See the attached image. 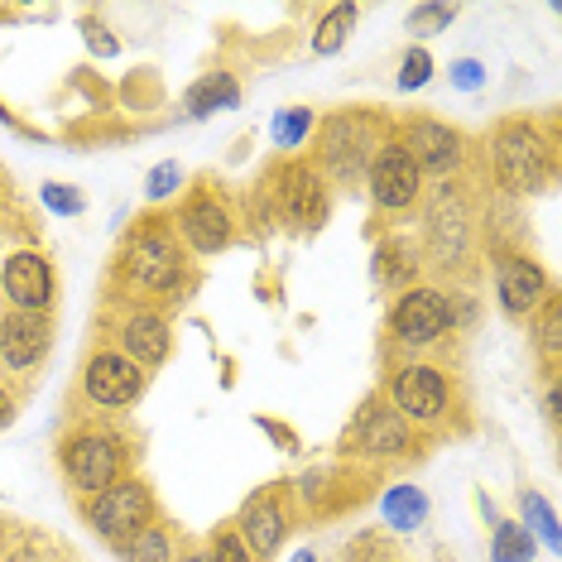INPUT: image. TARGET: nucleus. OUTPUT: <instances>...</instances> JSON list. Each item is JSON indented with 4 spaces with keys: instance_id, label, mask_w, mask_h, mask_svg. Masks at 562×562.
Here are the masks:
<instances>
[{
    "instance_id": "f257e3e1",
    "label": "nucleus",
    "mask_w": 562,
    "mask_h": 562,
    "mask_svg": "<svg viewBox=\"0 0 562 562\" xmlns=\"http://www.w3.org/2000/svg\"><path fill=\"white\" fill-rule=\"evenodd\" d=\"M491 164L509 193H543L553 178V145L529 121H505L491 139Z\"/></svg>"
},
{
    "instance_id": "f03ea898",
    "label": "nucleus",
    "mask_w": 562,
    "mask_h": 562,
    "mask_svg": "<svg viewBox=\"0 0 562 562\" xmlns=\"http://www.w3.org/2000/svg\"><path fill=\"white\" fill-rule=\"evenodd\" d=\"M125 274L145 293H173L183 284V240L169 222H139L125 240Z\"/></svg>"
},
{
    "instance_id": "7ed1b4c3",
    "label": "nucleus",
    "mask_w": 562,
    "mask_h": 562,
    "mask_svg": "<svg viewBox=\"0 0 562 562\" xmlns=\"http://www.w3.org/2000/svg\"><path fill=\"white\" fill-rule=\"evenodd\" d=\"M63 471L82 495H101L121 481L125 471V442L106 428H82L63 442Z\"/></svg>"
},
{
    "instance_id": "20e7f679",
    "label": "nucleus",
    "mask_w": 562,
    "mask_h": 562,
    "mask_svg": "<svg viewBox=\"0 0 562 562\" xmlns=\"http://www.w3.org/2000/svg\"><path fill=\"white\" fill-rule=\"evenodd\" d=\"M149 519H155V501H149V491L139 481H116L111 491L87 501V524H92V533L101 543L121 548L131 533L149 529Z\"/></svg>"
},
{
    "instance_id": "39448f33",
    "label": "nucleus",
    "mask_w": 562,
    "mask_h": 562,
    "mask_svg": "<svg viewBox=\"0 0 562 562\" xmlns=\"http://www.w3.org/2000/svg\"><path fill=\"white\" fill-rule=\"evenodd\" d=\"M375 116L370 111H341L323 125V164L347 183V178H361L375 159Z\"/></svg>"
},
{
    "instance_id": "423d86ee",
    "label": "nucleus",
    "mask_w": 562,
    "mask_h": 562,
    "mask_svg": "<svg viewBox=\"0 0 562 562\" xmlns=\"http://www.w3.org/2000/svg\"><path fill=\"white\" fill-rule=\"evenodd\" d=\"M366 188H370V202H375L380 212H404L418 202V193H424V173L414 169V159L404 155L400 139H385L366 169Z\"/></svg>"
},
{
    "instance_id": "0eeeda50",
    "label": "nucleus",
    "mask_w": 562,
    "mask_h": 562,
    "mask_svg": "<svg viewBox=\"0 0 562 562\" xmlns=\"http://www.w3.org/2000/svg\"><path fill=\"white\" fill-rule=\"evenodd\" d=\"M270 198L293 232H317L327 222V188L308 164H284L270 178Z\"/></svg>"
},
{
    "instance_id": "6e6552de",
    "label": "nucleus",
    "mask_w": 562,
    "mask_h": 562,
    "mask_svg": "<svg viewBox=\"0 0 562 562\" xmlns=\"http://www.w3.org/2000/svg\"><path fill=\"white\" fill-rule=\"evenodd\" d=\"M452 327V299L438 289H404L390 308V331L404 347H432Z\"/></svg>"
},
{
    "instance_id": "1a4fd4ad",
    "label": "nucleus",
    "mask_w": 562,
    "mask_h": 562,
    "mask_svg": "<svg viewBox=\"0 0 562 562\" xmlns=\"http://www.w3.org/2000/svg\"><path fill=\"white\" fill-rule=\"evenodd\" d=\"M82 394L97 408H131L145 394V370L121 351H92V361L82 366Z\"/></svg>"
},
{
    "instance_id": "9d476101",
    "label": "nucleus",
    "mask_w": 562,
    "mask_h": 562,
    "mask_svg": "<svg viewBox=\"0 0 562 562\" xmlns=\"http://www.w3.org/2000/svg\"><path fill=\"white\" fill-rule=\"evenodd\" d=\"M390 404L404 424H438L447 414V375L432 366H404L390 380Z\"/></svg>"
},
{
    "instance_id": "9b49d317",
    "label": "nucleus",
    "mask_w": 562,
    "mask_h": 562,
    "mask_svg": "<svg viewBox=\"0 0 562 562\" xmlns=\"http://www.w3.org/2000/svg\"><path fill=\"white\" fill-rule=\"evenodd\" d=\"M428 250L438 265H462L467 250H471V212L462 193H452V188H438L428 202Z\"/></svg>"
},
{
    "instance_id": "f8f14e48",
    "label": "nucleus",
    "mask_w": 562,
    "mask_h": 562,
    "mask_svg": "<svg viewBox=\"0 0 562 562\" xmlns=\"http://www.w3.org/2000/svg\"><path fill=\"white\" fill-rule=\"evenodd\" d=\"M289 533V515H284V495H279V485H270V491H255L246 505H240L236 515V539L246 543L250 558H274L279 543H284Z\"/></svg>"
},
{
    "instance_id": "ddd939ff",
    "label": "nucleus",
    "mask_w": 562,
    "mask_h": 562,
    "mask_svg": "<svg viewBox=\"0 0 562 562\" xmlns=\"http://www.w3.org/2000/svg\"><path fill=\"white\" fill-rule=\"evenodd\" d=\"M404 155L414 159V169L418 173H432V178H447V173H457L462 169V135L452 131V125H442V121H408V131H404Z\"/></svg>"
},
{
    "instance_id": "4468645a",
    "label": "nucleus",
    "mask_w": 562,
    "mask_h": 562,
    "mask_svg": "<svg viewBox=\"0 0 562 562\" xmlns=\"http://www.w3.org/2000/svg\"><path fill=\"white\" fill-rule=\"evenodd\" d=\"M495 299L509 317H533L548 299V274L543 265H533L529 255H505L495 265Z\"/></svg>"
},
{
    "instance_id": "2eb2a0df",
    "label": "nucleus",
    "mask_w": 562,
    "mask_h": 562,
    "mask_svg": "<svg viewBox=\"0 0 562 562\" xmlns=\"http://www.w3.org/2000/svg\"><path fill=\"white\" fill-rule=\"evenodd\" d=\"M0 289L20 313H44L54 303V270L40 250H15L0 270Z\"/></svg>"
},
{
    "instance_id": "dca6fc26",
    "label": "nucleus",
    "mask_w": 562,
    "mask_h": 562,
    "mask_svg": "<svg viewBox=\"0 0 562 562\" xmlns=\"http://www.w3.org/2000/svg\"><path fill=\"white\" fill-rule=\"evenodd\" d=\"M178 240H188V250L198 255H222L226 246H232V212L222 207L216 198H193L183 207V216H178Z\"/></svg>"
},
{
    "instance_id": "f3484780",
    "label": "nucleus",
    "mask_w": 562,
    "mask_h": 562,
    "mask_svg": "<svg viewBox=\"0 0 562 562\" xmlns=\"http://www.w3.org/2000/svg\"><path fill=\"white\" fill-rule=\"evenodd\" d=\"M48 317L44 313H10V317H0V361H5L10 370H30V366H40L44 361V351H48Z\"/></svg>"
},
{
    "instance_id": "a211bd4d",
    "label": "nucleus",
    "mask_w": 562,
    "mask_h": 562,
    "mask_svg": "<svg viewBox=\"0 0 562 562\" xmlns=\"http://www.w3.org/2000/svg\"><path fill=\"white\" fill-rule=\"evenodd\" d=\"M169 347H173V337H169V323L155 313V308H139L125 317V327H121V356L125 361H135L139 370H155L169 361Z\"/></svg>"
},
{
    "instance_id": "6ab92c4d",
    "label": "nucleus",
    "mask_w": 562,
    "mask_h": 562,
    "mask_svg": "<svg viewBox=\"0 0 562 562\" xmlns=\"http://www.w3.org/2000/svg\"><path fill=\"white\" fill-rule=\"evenodd\" d=\"M408 438H414L408 424L385 404H370L366 414L356 418V447H361L366 457H404Z\"/></svg>"
},
{
    "instance_id": "aec40b11",
    "label": "nucleus",
    "mask_w": 562,
    "mask_h": 562,
    "mask_svg": "<svg viewBox=\"0 0 562 562\" xmlns=\"http://www.w3.org/2000/svg\"><path fill=\"white\" fill-rule=\"evenodd\" d=\"M236 106H240V82L232 72H207L183 92V111L193 121H207L216 111H236Z\"/></svg>"
},
{
    "instance_id": "412c9836",
    "label": "nucleus",
    "mask_w": 562,
    "mask_h": 562,
    "mask_svg": "<svg viewBox=\"0 0 562 562\" xmlns=\"http://www.w3.org/2000/svg\"><path fill=\"white\" fill-rule=\"evenodd\" d=\"M414 274H418V250H414V240H404V236L380 240V246H375V284H385V289H408V284H414Z\"/></svg>"
},
{
    "instance_id": "4be33fe9",
    "label": "nucleus",
    "mask_w": 562,
    "mask_h": 562,
    "mask_svg": "<svg viewBox=\"0 0 562 562\" xmlns=\"http://www.w3.org/2000/svg\"><path fill=\"white\" fill-rule=\"evenodd\" d=\"M380 519H385L394 533H414L418 524L428 519V495L418 491V485H390V491L380 495Z\"/></svg>"
},
{
    "instance_id": "5701e85b",
    "label": "nucleus",
    "mask_w": 562,
    "mask_h": 562,
    "mask_svg": "<svg viewBox=\"0 0 562 562\" xmlns=\"http://www.w3.org/2000/svg\"><path fill=\"white\" fill-rule=\"evenodd\" d=\"M519 515H524L519 529L529 533L533 543H543V548H553V553H558V548H562V529H558L553 505H548L539 491H524V495H519Z\"/></svg>"
},
{
    "instance_id": "b1692460",
    "label": "nucleus",
    "mask_w": 562,
    "mask_h": 562,
    "mask_svg": "<svg viewBox=\"0 0 562 562\" xmlns=\"http://www.w3.org/2000/svg\"><path fill=\"white\" fill-rule=\"evenodd\" d=\"M356 20H361V10H356V5H331L327 15H323V24L313 30V54L317 58L341 54L347 40H351V30H356Z\"/></svg>"
},
{
    "instance_id": "393cba45",
    "label": "nucleus",
    "mask_w": 562,
    "mask_h": 562,
    "mask_svg": "<svg viewBox=\"0 0 562 562\" xmlns=\"http://www.w3.org/2000/svg\"><path fill=\"white\" fill-rule=\"evenodd\" d=\"M313 131H317V116L308 106H284V111H274V121H270V139L279 149H303Z\"/></svg>"
},
{
    "instance_id": "a878e982",
    "label": "nucleus",
    "mask_w": 562,
    "mask_h": 562,
    "mask_svg": "<svg viewBox=\"0 0 562 562\" xmlns=\"http://www.w3.org/2000/svg\"><path fill=\"white\" fill-rule=\"evenodd\" d=\"M533 553H539V543H533L519 524L495 519V529H491V562H533Z\"/></svg>"
},
{
    "instance_id": "bb28decb",
    "label": "nucleus",
    "mask_w": 562,
    "mask_h": 562,
    "mask_svg": "<svg viewBox=\"0 0 562 562\" xmlns=\"http://www.w3.org/2000/svg\"><path fill=\"white\" fill-rule=\"evenodd\" d=\"M116 558L121 562H173V539L164 529H139V533H131L121 548H116Z\"/></svg>"
},
{
    "instance_id": "cd10ccee",
    "label": "nucleus",
    "mask_w": 562,
    "mask_h": 562,
    "mask_svg": "<svg viewBox=\"0 0 562 562\" xmlns=\"http://www.w3.org/2000/svg\"><path fill=\"white\" fill-rule=\"evenodd\" d=\"M533 337H539V347L548 361H558V351H562V303L548 293L543 299V308L533 313Z\"/></svg>"
},
{
    "instance_id": "c85d7f7f",
    "label": "nucleus",
    "mask_w": 562,
    "mask_h": 562,
    "mask_svg": "<svg viewBox=\"0 0 562 562\" xmlns=\"http://www.w3.org/2000/svg\"><path fill=\"white\" fill-rule=\"evenodd\" d=\"M457 20V5H442V0H428V5H414L408 10V34H418V40H432V34H442L447 24Z\"/></svg>"
},
{
    "instance_id": "c756f323",
    "label": "nucleus",
    "mask_w": 562,
    "mask_h": 562,
    "mask_svg": "<svg viewBox=\"0 0 562 562\" xmlns=\"http://www.w3.org/2000/svg\"><path fill=\"white\" fill-rule=\"evenodd\" d=\"M178 188H183V164H178V159L155 164V169H149V178H145V198H149V202H169Z\"/></svg>"
},
{
    "instance_id": "7c9ffc66",
    "label": "nucleus",
    "mask_w": 562,
    "mask_h": 562,
    "mask_svg": "<svg viewBox=\"0 0 562 562\" xmlns=\"http://www.w3.org/2000/svg\"><path fill=\"white\" fill-rule=\"evenodd\" d=\"M394 82H400V92H418V87H428V82H432V54H428L424 44L408 48V54H404L400 78H394Z\"/></svg>"
},
{
    "instance_id": "2f4dec72",
    "label": "nucleus",
    "mask_w": 562,
    "mask_h": 562,
    "mask_svg": "<svg viewBox=\"0 0 562 562\" xmlns=\"http://www.w3.org/2000/svg\"><path fill=\"white\" fill-rule=\"evenodd\" d=\"M40 202L54 216H82L87 212V198H82V188H72V183H44L40 188Z\"/></svg>"
},
{
    "instance_id": "473e14b6",
    "label": "nucleus",
    "mask_w": 562,
    "mask_h": 562,
    "mask_svg": "<svg viewBox=\"0 0 562 562\" xmlns=\"http://www.w3.org/2000/svg\"><path fill=\"white\" fill-rule=\"evenodd\" d=\"M82 40L92 48V58H116L121 54V40L111 34L106 20H82Z\"/></svg>"
},
{
    "instance_id": "72a5a7b5",
    "label": "nucleus",
    "mask_w": 562,
    "mask_h": 562,
    "mask_svg": "<svg viewBox=\"0 0 562 562\" xmlns=\"http://www.w3.org/2000/svg\"><path fill=\"white\" fill-rule=\"evenodd\" d=\"M207 562H255V558L246 553V543L236 539V529H216L212 548H207Z\"/></svg>"
},
{
    "instance_id": "f704fd0d",
    "label": "nucleus",
    "mask_w": 562,
    "mask_h": 562,
    "mask_svg": "<svg viewBox=\"0 0 562 562\" xmlns=\"http://www.w3.org/2000/svg\"><path fill=\"white\" fill-rule=\"evenodd\" d=\"M447 78H452L457 92H481L485 87V63L481 58H457L452 68H447Z\"/></svg>"
},
{
    "instance_id": "c9c22d12",
    "label": "nucleus",
    "mask_w": 562,
    "mask_h": 562,
    "mask_svg": "<svg viewBox=\"0 0 562 562\" xmlns=\"http://www.w3.org/2000/svg\"><path fill=\"white\" fill-rule=\"evenodd\" d=\"M327 476H331V471L327 467H313V471H303V476H299V495H303V501H308V505H323L327 501Z\"/></svg>"
},
{
    "instance_id": "e433bc0d",
    "label": "nucleus",
    "mask_w": 562,
    "mask_h": 562,
    "mask_svg": "<svg viewBox=\"0 0 562 562\" xmlns=\"http://www.w3.org/2000/svg\"><path fill=\"white\" fill-rule=\"evenodd\" d=\"M260 424V432H270V442H279V447H299V438L284 428V424H274V418H255Z\"/></svg>"
},
{
    "instance_id": "4c0bfd02",
    "label": "nucleus",
    "mask_w": 562,
    "mask_h": 562,
    "mask_svg": "<svg viewBox=\"0 0 562 562\" xmlns=\"http://www.w3.org/2000/svg\"><path fill=\"white\" fill-rule=\"evenodd\" d=\"M548 418H553V424H558V414H562V385H558V380H553V385H548Z\"/></svg>"
},
{
    "instance_id": "58836bf2",
    "label": "nucleus",
    "mask_w": 562,
    "mask_h": 562,
    "mask_svg": "<svg viewBox=\"0 0 562 562\" xmlns=\"http://www.w3.org/2000/svg\"><path fill=\"white\" fill-rule=\"evenodd\" d=\"M10 418H15V404H10V394H5V390H0V432H5V428H10Z\"/></svg>"
},
{
    "instance_id": "ea45409f",
    "label": "nucleus",
    "mask_w": 562,
    "mask_h": 562,
    "mask_svg": "<svg viewBox=\"0 0 562 562\" xmlns=\"http://www.w3.org/2000/svg\"><path fill=\"white\" fill-rule=\"evenodd\" d=\"M0 125H5V131H15V135H30V131H24V125H20L15 116H10V111H5V106H0Z\"/></svg>"
},
{
    "instance_id": "a19ab883",
    "label": "nucleus",
    "mask_w": 562,
    "mask_h": 562,
    "mask_svg": "<svg viewBox=\"0 0 562 562\" xmlns=\"http://www.w3.org/2000/svg\"><path fill=\"white\" fill-rule=\"evenodd\" d=\"M173 562H207V553H202V548H193V553H183V558H173Z\"/></svg>"
},
{
    "instance_id": "79ce46f5",
    "label": "nucleus",
    "mask_w": 562,
    "mask_h": 562,
    "mask_svg": "<svg viewBox=\"0 0 562 562\" xmlns=\"http://www.w3.org/2000/svg\"><path fill=\"white\" fill-rule=\"evenodd\" d=\"M289 562H317V558H313V548H299V553H293Z\"/></svg>"
},
{
    "instance_id": "37998d69",
    "label": "nucleus",
    "mask_w": 562,
    "mask_h": 562,
    "mask_svg": "<svg viewBox=\"0 0 562 562\" xmlns=\"http://www.w3.org/2000/svg\"><path fill=\"white\" fill-rule=\"evenodd\" d=\"M0 198H5V183H0Z\"/></svg>"
}]
</instances>
